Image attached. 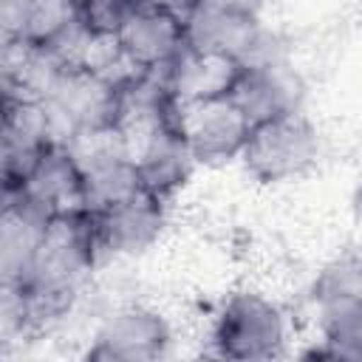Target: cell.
<instances>
[{
    "label": "cell",
    "mask_w": 362,
    "mask_h": 362,
    "mask_svg": "<svg viewBox=\"0 0 362 362\" xmlns=\"http://www.w3.org/2000/svg\"><path fill=\"white\" fill-rule=\"evenodd\" d=\"M209 342L223 359L255 362L280 356L288 342L286 311L260 291H232L212 320Z\"/></svg>",
    "instance_id": "1"
},
{
    "label": "cell",
    "mask_w": 362,
    "mask_h": 362,
    "mask_svg": "<svg viewBox=\"0 0 362 362\" xmlns=\"http://www.w3.org/2000/svg\"><path fill=\"white\" fill-rule=\"evenodd\" d=\"M320 158L317 124L303 113L291 110L266 122L252 124L240 153L243 170L257 184H286L305 175Z\"/></svg>",
    "instance_id": "2"
},
{
    "label": "cell",
    "mask_w": 362,
    "mask_h": 362,
    "mask_svg": "<svg viewBox=\"0 0 362 362\" xmlns=\"http://www.w3.org/2000/svg\"><path fill=\"white\" fill-rule=\"evenodd\" d=\"M170 113L195 164H226L240 158L252 122L229 96L198 102H181L173 96Z\"/></svg>",
    "instance_id": "3"
},
{
    "label": "cell",
    "mask_w": 362,
    "mask_h": 362,
    "mask_svg": "<svg viewBox=\"0 0 362 362\" xmlns=\"http://www.w3.org/2000/svg\"><path fill=\"white\" fill-rule=\"evenodd\" d=\"M6 198H14L25 204L31 212H37L45 221H54L59 215H76L88 212V195H85V173L68 144H54L37 167L25 175V181L17 189H6Z\"/></svg>",
    "instance_id": "4"
},
{
    "label": "cell",
    "mask_w": 362,
    "mask_h": 362,
    "mask_svg": "<svg viewBox=\"0 0 362 362\" xmlns=\"http://www.w3.org/2000/svg\"><path fill=\"white\" fill-rule=\"evenodd\" d=\"M170 342V325L158 311L124 305L99 325L85 356L99 362H147L167 356Z\"/></svg>",
    "instance_id": "5"
},
{
    "label": "cell",
    "mask_w": 362,
    "mask_h": 362,
    "mask_svg": "<svg viewBox=\"0 0 362 362\" xmlns=\"http://www.w3.org/2000/svg\"><path fill=\"white\" fill-rule=\"evenodd\" d=\"M170 110H173V93L161 107V113L141 127L139 147L133 150L144 189L158 195L161 201H170L189 181L195 167V158L187 141L181 139V133L175 130Z\"/></svg>",
    "instance_id": "6"
},
{
    "label": "cell",
    "mask_w": 362,
    "mask_h": 362,
    "mask_svg": "<svg viewBox=\"0 0 362 362\" xmlns=\"http://www.w3.org/2000/svg\"><path fill=\"white\" fill-rule=\"evenodd\" d=\"M59 144L51 113L40 99H6L3 113V189H17L37 161Z\"/></svg>",
    "instance_id": "7"
},
{
    "label": "cell",
    "mask_w": 362,
    "mask_h": 362,
    "mask_svg": "<svg viewBox=\"0 0 362 362\" xmlns=\"http://www.w3.org/2000/svg\"><path fill=\"white\" fill-rule=\"evenodd\" d=\"M113 40L133 68L164 74L187 48V20L136 3Z\"/></svg>",
    "instance_id": "8"
},
{
    "label": "cell",
    "mask_w": 362,
    "mask_h": 362,
    "mask_svg": "<svg viewBox=\"0 0 362 362\" xmlns=\"http://www.w3.org/2000/svg\"><path fill=\"white\" fill-rule=\"evenodd\" d=\"M99 249L110 255H141L147 252L167 221V201L141 189L102 212H93Z\"/></svg>",
    "instance_id": "9"
},
{
    "label": "cell",
    "mask_w": 362,
    "mask_h": 362,
    "mask_svg": "<svg viewBox=\"0 0 362 362\" xmlns=\"http://www.w3.org/2000/svg\"><path fill=\"white\" fill-rule=\"evenodd\" d=\"M229 99L243 110L252 124H257L291 110H303V85L297 74L280 59H263L243 65Z\"/></svg>",
    "instance_id": "10"
},
{
    "label": "cell",
    "mask_w": 362,
    "mask_h": 362,
    "mask_svg": "<svg viewBox=\"0 0 362 362\" xmlns=\"http://www.w3.org/2000/svg\"><path fill=\"white\" fill-rule=\"evenodd\" d=\"M187 42L195 45V48H209V51L229 54V57L240 59L243 65L263 62V59H277L266 48V31L260 25V17L215 11V8H206V6H198L189 14Z\"/></svg>",
    "instance_id": "11"
},
{
    "label": "cell",
    "mask_w": 362,
    "mask_h": 362,
    "mask_svg": "<svg viewBox=\"0 0 362 362\" xmlns=\"http://www.w3.org/2000/svg\"><path fill=\"white\" fill-rule=\"evenodd\" d=\"M240 71H243L240 59L221 54V51L195 48L187 42V48L178 54V59L164 71V79L175 99L198 102V99L229 96Z\"/></svg>",
    "instance_id": "12"
},
{
    "label": "cell",
    "mask_w": 362,
    "mask_h": 362,
    "mask_svg": "<svg viewBox=\"0 0 362 362\" xmlns=\"http://www.w3.org/2000/svg\"><path fill=\"white\" fill-rule=\"evenodd\" d=\"M82 23V0H31L17 40L34 48H51Z\"/></svg>",
    "instance_id": "13"
},
{
    "label": "cell",
    "mask_w": 362,
    "mask_h": 362,
    "mask_svg": "<svg viewBox=\"0 0 362 362\" xmlns=\"http://www.w3.org/2000/svg\"><path fill=\"white\" fill-rule=\"evenodd\" d=\"M320 339L337 359H362V303H331L317 308Z\"/></svg>",
    "instance_id": "14"
},
{
    "label": "cell",
    "mask_w": 362,
    "mask_h": 362,
    "mask_svg": "<svg viewBox=\"0 0 362 362\" xmlns=\"http://www.w3.org/2000/svg\"><path fill=\"white\" fill-rule=\"evenodd\" d=\"M133 6H136V0H85L82 3V17H85V25L96 37H110L113 40Z\"/></svg>",
    "instance_id": "15"
},
{
    "label": "cell",
    "mask_w": 362,
    "mask_h": 362,
    "mask_svg": "<svg viewBox=\"0 0 362 362\" xmlns=\"http://www.w3.org/2000/svg\"><path fill=\"white\" fill-rule=\"evenodd\" d=\"M201 6L215 8V11H229V14L257 17L260 8H263V0H201Z\"/></svg>",
    "instance_id": "16"
},
{
    "label": "cell",
    "mask_w": 362,
    "mask_h": 362,
    "mask_svg": "<svg viewBox=\"0 0 362 362\" xmlns=\"http://www.w3.org/2000/svg\"><path fill=\"white\" fill-rule=\"evenodd\" d=\"M139 6H147V8H158V11H167V14H175L181 20H189V14L201 6V0H136Z\"/></svg>",
    "instance_id": "17"
},
{
    "label": "cell",
    "mask_w": 362,
    "mask_h": 362,
    "mask_svg": "<svg viewBox=\"0 0 362 362\" xmlns=\"http://www.w3.org/2000/svg\"><path fill=\"white\" fill-rule=\"evenodd\" d=\"M82 3H85V0H82Z\"/></svg>",
    "instance_id": "18"
}]
</instances>
